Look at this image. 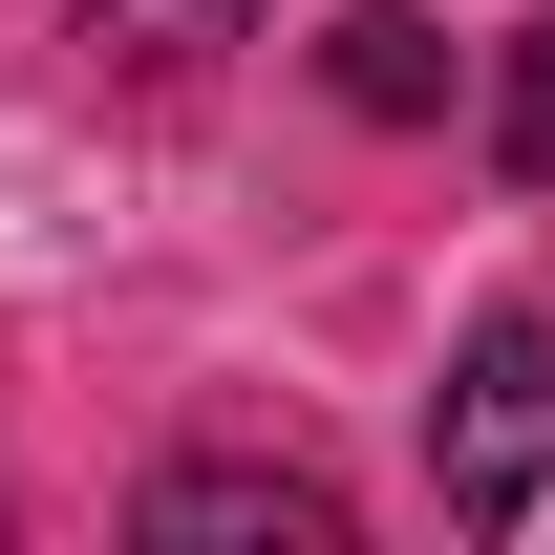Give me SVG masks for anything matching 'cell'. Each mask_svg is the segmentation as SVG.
I'll use <instances>...</instances> for the list:
<instances>
[{
  "mask_svg": "<svg viewBox=\"0 0 555 555\" xmlns=\"http://www.w3.org/2000/svg\"><path fill=\"white\" fill-rule=\"evenodd\" d=\"M513 534H555V470H534V513H513Z\"/></svg>",
  "mask_w": 555,
  "mask_h": 555,
  "instance_id": "6",
  "label": "cell"
},
{
  "mask_svg": "<svg viewBox=\"0 0 555 555\" xmlns=\"http://www.w3.org/2000/svg\"><path fill=\"white\" fill-rule=\"evenodd\" d=\"M278 0H86V43H129V65H214V43H257Z\"/></svg>",
  "mask_w": 555,
  "mask_h": 555,
  "instance_id": "4",
  "label": "cell"
},
{
  "mask_svg": "<svg viewBox=\"0 0 555 555\" xmlns=\"http://www.w3.org/2000/svg\"><path fill=\"white\" fill-rule=\"evenodd\" d=\"M343 107H363V129H427V107H449V43H427L406 0H363V22H343Z\"/></svg>",
  "mask_w": 555,
  "mask_h": 555,
  "instance_id": "3",
  "label": "cell"
},
{
  "mask_svg": "<svg viewBox=\"0 0 555 555\" xmlns=\"http://www.w3.org/2000/svg\"><path fill=\"white\" fill-rule=\"evenodd\" d=\"M491 150L555 193V22H513V65H491Z\"/></svg>",
  "mask_w": 555,
  "mask_h": 555,
  "instance_id": "5",
  "label": "cell"
},
{
  "mask_svg": "<svg viewBox=\"0 0 555 555\" xmlns=\"http://www.w3.org/2000/svg\"><path fill=\"white\" fill-rule=\"evenodd\" d=\"M150 534H171V555H193V534H299V555H321V534H343V491H299V470H171V491H150Z\"/></svg>",
  "mask_w": 555,
  "mask_h": 555,
  "instance_id": "2",
  "label": "cell"
},
{
  "mask_svg": "<svg viewBox=\"0 0 555 555\" xmlns=\"http://www.w3.org/2000/svg\"><path fill=\"white\" fill-rule=\"evenodd\" d=\"M427 470H449V513H534V470H555V321H491L470 363H449V406H427Z\"/></svg>",
  "mask_w": 555,
  "mask_h": 555,
  "instance_id": "1",
  "label": "cell"
}]
</instances>
